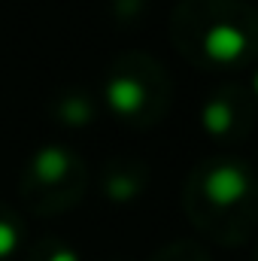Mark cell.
Instances as JSON below:
<instances>
[{"mask_svg": "<svg viewBox=\"0 0 258 261\" xmlns=\"http://www.w3.org/2000/svg\"><path fill=\"white\" fill-rule=\"evenodd\" d=\"M255 91H258V76H255Z\"/></svg>", "mask_w": 258, "mask_h": 261, "instance_id": "obj_10", "label": "cell"}, {"mask_svg": "<svg viewBox=\"0 0 258 261\" xmlns=\"http://www.w3.org/2000/svg\"><path fill=\"white\" fill-rule=\"evenodd\" d=\"M67 167H70L67 152L64 149H55V146L43 149V152L34 158V170H37V176H40L43 182H58L67 173Z\"/></svg>", "mask_w": 258, "mask_h": 261, "instance_id": "obj_4", "label": "cell"}, {"mask_svg": "<svg viewBox=\"0 0 258 261\" xmlns=\"http://www.w3.org/2000/svg\"><path fill=\"white\" fill-rule=\"evenodd\" d=\"M49 261H79V258H76L70 249H61V252H55V255H52Z\"/></svg>", "mask_w": 258, "mask_h": 261, "instance_id": "obj_9", "label": "cell"}, {"mask_svg": "<svg viewBox=\"0 0 258 261\" xmlns=\"http://www.w3.org/2000/svg\"><path fill=\"white\" fill-rule=\"evenodd\" d=\"M203 192H207V197H210L213 203L228 206V203H234V200L243 197V192H246V176H243L240 167H234V164H222V167H216V170L207 176Z\"/></svg>", "mask_w": 258, "mask_h": 261, "instance_id": "obj_1", "label": "cell"}, {"mask_svg": "<svg viewBox=\"0 0 258 261\" xmlns=\"http://www.w3.org/2000/svg\"><path fill=\"white\" fill-rule=\"evenodd\" d=\"M143 97H146L143 85H140L137 79H128V76H119V79H113V82L107 85V100H110V107H113L116 113H122V116L137 113V110L143 107Z\"/></svg>", "mask_w": 258, "mask_h": 261, "instance_id": "obj_3", "label": "cell"}, {"mask_svg": "<svg viewBox=\"0 0 258 261\" xmlns=\"http://www.w3.org/2000/svg\"><path fill=\"white\" fill-rule=\"evenodd\" d=\"M243 46H246V40L234 24H213L207 31V40H203L207 55L216 61H234L243 52Z\"/></svg>", "mask_w": 258, "mask_h": 261, "instance_id": "obj_2", "label": "cell"}, {"mask_svg": "<svg viewBox=\"0 0 258 261\" xmlns=\"http://www.w3.org/2000/svg\"><path fill=\"white\" fill-rule=\"evenodd\" d=\"M67 119H73V122H82V119H88V103H82V100H73V103H67L64 110Z\"/></svg>", "mask_w": 258, "mask_h": 261, "instance_id": "obj_7", "label": "cell"}, {"mask_svg": "<svg viewBox=\"0 0 258 261\" xmlns=\"http://www.w3.org/2000/svg\"><path fill=\"white\" fill-rule=\"evenodd\" d=\"M110 195H113V197H131V195H134V182L125 179V176L113 179V182H110Z\"/></svg>", "mask_w": 258, "mask_h": 261, "instance_id": "obj_8", "label": "cell"}, {"mask_svg": "<svg viewBox=\"0 0 258 261\" xmlns=\"http://www.w3.org/2000/svg\"><path fill=\"white\" fill-rule=\"evenodd\" d=\"M231 125H234V113H231L228 103L213 100V103L203 107V128L210 130V134H225Z\"/></svg>", "mask_w": 258, "mask_h": 261, "instance_id": "obj_5", "label": "cell"}, {"mask_svg": "<svg viewBox=\"0 0 258 261\" xmlns=\"http://www.w3.org/2000/svg\"><path fill=\"white\" fill-rule=\"evenodd\" d=\"M15 243H18L15 228H12V225H6V222H0V258H6V255L15 249Z\"/></svg>", "mask_w": 258, "mask_h": 261, "instance_id": "obj_6", "label": "cell"}]
</instances>
